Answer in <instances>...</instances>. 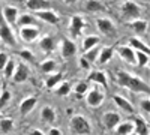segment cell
Listing matches in <instances>:
<instances>
[{"label": "cell", "instance_id": "obj_45", "mask_svg": "<svg viewBox=\"0 0 150 135\" xmlns=\"http://www.w3.org/2000/svg\"><path fill=\"white\" fill-rule=\"evenodd\" d=\"M68 2H75V0H68Z\"/></svg>", "mask_w": 150, "mask_h": 135}, {"label": "cell", "instance_id": "obj_8", "mask_svg": "<svg viewBox=\"0 0 150 135\" xmlns=\"http://www.w3.org/2000/svg\"><path fill=\"white\" fill-rule=\"evenodd\" d=\"M114 51L120 56L122 60H125L129 65H135V51L129 45H119L117 48H114Z\"/></svg>", "mask_w": 150, "mask_h": 135}, {"label": "cell", "instance_id": "obj_37", "mask_svg": "<svg viewBox=\"0 0 150 135\" xmlns=\"http://www.w3.org/2000/svg\"><path fill=\"white\" fill-rule=\"evenodd\" d=\"M11 96H12V95H11V92H9V90H6V89H5V90L2 92V95H0V110H2V108H3L9 101H11Z\"/></svg>", "mask_w": 150, "mask_h": 135}, {"label": "cell", "instance_id": "obj_29", "mask_svg": "<svg viewBox=\"0 0 150 135\" xmlns=\"http://www.w3.org/2000/svg\"><path fill=\"white\" fill-rule=\"evenodd\" d=\"M56 68H57V62L53 60V59H47L41 63V71L44 74H53Z\"/></svg>", "mask_w": 150, "mask_h": 135}, {"label": "cell", "instance_id": "obj_15", "mask_svg": "<svg viewBox=\"0 0 150 135\" xmlns=\"http://www.w3.org/2000/svg\"><path fill=\"white\" fill-rule=\"evenodd\" d=\"M112 131L117 135H131L134 132V122L132 120H120Z\"/></svg>", "mask_w": 150, "mask_h": 135}, {"label": "cell", "instance_id": "obj_9", "mask_svg": "<svg viewBox=\"0 0 150 135\" xmlns=\"http://www.w3.org/2000/svg\"><path fill=\"white\" fill-rule=\"evenodd\" d=\"M120 120H122V117H120V114L117 111H107L102 116V123H104L107 131H112Z\"/></svg>", "mask_w": 150, "mask_h": 135}, {"label": "cell", "instance_id": "obj_28", "mask_svg": "<svg viewBox=\"0 0 150 135\" xmlns=\"http://www.w3.org/2000/svg\"><path fill=\"white\" fill-rule=\"evenodd\" d=\"M99 36H95V35H90V36H86L84 38V41H83V53L84 51H87V50H90V48H93V47H98V44H99Z\"/></svg>", "mask_w": 150, "mask_h": 135}, {"label": "cell", "instance_id": "obj_24", "mask_svg": "<svg viewBox=\"0 0 150 135\" xmlns=\"http://www.w3.org/2000/svg\"><path fill=\"white\" fill-rule=\"evenodd\" d=\"M54 38L51 35H45V36H42L41 38V41H39V47H41V50L42 51H45V53H51L53 50H54Z\"/></svg>", "mask_w": 150, "mask_h": 135}, {"label": "cell", "instance_id": "obj_36", "mask_svg": "<svg viewBox=\"0 0 150 135\" xmlns=\"http://www.w3.org/2000/svg\"><path fill=\"white\" fill-rule=\"evenodd\" d=\"M87 90H89V84H87L86 81L77 83V84H75V89H74V92L77 93V96H83Z\"/></svg>", "mask_w": 150, "mask_h": 135}, {"label": "cell", "instance_id": "obj_23", "mask_svg": "<svg viewBox=\"0 0 150 135\" xmlns=\"http://www.w3.org/2000/svg\"><path fill=\"white\" fill-rule=\"evenodd\" d=\"M129 47L132 48V50H135V51H143L146 54H150V50H149L147 44L143 42L140 38H137V36H134V38L129 39Z\"/></svg>", "mask_w": 150, "mask_h": 135}, {"label": "cell", "instance_id": "obj_2", "mask_svg": "<svg viewBox=\"0 0 150 135\" xmlns=\"http://www.w3.org/2000/svg\"><path fill=\"white\" fill-rule=\"evenodd\" d=\"M69 129L72 134H78V135H86L92 132V125L84 116H74L69 122Z\"/></svg>", "mask_w": 150, "mask_h": 135}, {"label": "cell", "instance_id": "obj_40", "mask_svg": "<svg viewBox=\"0 0 150 135\" xmlns=\"http://www.w3.org/2000/svg\"><path fill=\"white\" fill-rule=\"evenodd\" d=\"M8 59H9V56H8L6 53L0 51V71L5 68V65H6V62H8Z\"/></svg>", "mask_w": 150, "mask_h": 135}, {"label": "cell", "instance_id": "obj_17", "mask_svg": "<svg viewBox=\"0 0 150 135\" xmlns=\"http://www.w3.org/2000/svg\"><path fill=\"white\" fill-rule=\"evenodd\" d=\"M36 102H38V99L35 96L24 98V99L21 101V104H20V113H21V116H27L30 111H33V108L36 107Z\"/></svg>", "mask_w": 150, "mask_h": 135}, {"label": "cell", "instance_id": "obj_14", "mask_svg": "<svg viewBox=\"0 0 150 135\" xmlns=\"http://www.w3.org/2000/svg\"><path fill=\"white\" fill-rule=\"evenodd\" d=\"M134 132L132 134H137V135H149L150 134V128H149V123L141 117H135L134 120Z\"/></svg>", "mask_w": 150, "mask_h": 135}, {"label": "cell", "instance_id": "obj_25", "mask_svg": "<svg viewBox=\"0 0 150 135\" xmlns=\"http://www.w3.org/2000/svg\"><path fill=\"white\" fill-rule=\"evenodd\" d=\"M41 119L45 122V123H54L56 122V111H54V108H51L50 105L44 107L42 108V111H41Z\"/></svg>", "mask_w": 150, "mask_h": 135}, {"label": "cell", "instance_id": "obj_35", "mask_svg": "<svg viewBox=\"0 0 150 135\" xmlns=\"http://www.w3.org/2000/svg\"><path fill=\"white\" fill-rule=\"evenodd\" d=\"M59 86V84H57ZM71 93V83H68V81H65V83H62L59 87L56 89V95H59V96H66V95H69Z\"/></svg>", "mask_w": 150, "mask_h": 135}, {"label": "cell", "instance_id": "obj_26", "mask_svg": "<svg viewBox=\"0 0 150 135\" xmlns=\"http://www.w3.org/2000/svg\"><path fill=\"white\" fill-rule=\"evenodd\" d=\"M17 23L20 24V26H38V18L33 17L32 14H21L18 15L17 18Z\"/></svg>", "mask_w": 150, "mask_h": 135}, {"label": "cell", "instance_id": "obj_20", "mask_svg": "<svg viewBox=\"0 0 150 135\" xmlns=\"http://www.w3.org/2000/svg\"><path fill=\"white\" fill-rule=\"evenodd\" d=\"M112 101H114V104L120 108V110H123L125 113H128V114H134V105L126 99V98H123V96H120V95H114V98H112Z\"/></svg>", "mask_w": 150, "mask_h": 135}, {"label": "cell", "instance_id": "obj_43", "mask_svg": "<svg viewBox=\"0 0 150 135\" xmlns=\"http://www.w3.org/2000/svg\"><path fill=\"white\" fill-rule=\"evenodd\" d=\"M27 134H30V135H42L44 131H42V129H30Z\"/></svg>", "mask_w": 150, "mask_h": 135}, {"label": "cell", "instance_id": "obj_7", "mask_svg": "<svg viewBox=\"0 0 150 135\" xmlns=\"http://www.w3.org/2000/svg\"><path fill=\"white\" fill-rule=\"evenodd\" d=\"M20 38L24 42H35L39 38V27L38 26H21L20 29Z\"/></svg>", "mask_w": 150, "mask_h": 135}, {"label": "cell", "instance_id": "obj_32", "mask_svg": "<svg viewBox=\"0 0 150 135\" xmlns=\"http://www.w3.org/2000/svg\"><path fill=\"white\" fill-rule=\"evenodd\" d=\"M147 63H149V54H146L143 51H135V65L138 68H144V66H147Z\"/></svg>", "mask_w": 150, "mask_h": 135}, {"label": "cell", "instance_id": "obj_21", "mask_svg": "<svg viewBox=\"0 0 150 135\" xmlns=\"http://www.w3.org/2000/svg\"><path fill=\"white\" fill-rule=\"evenodd\" d=\"M112 56H114V47H102L101 50H99V53H98V59L96 60L101 65H105L112 59Z\"/></svg>", "mask_w": 150, "mask_h": 135}, {"label": "cell", "instance_id": "obj_10", "mask_svg": "<svg viewBox=\"0 0 150 135\" xmlns=\"http://www.w3.org/2000/svg\"><path fill=\"white\" fill-rule=\"evenodd\" d=\"M84 26H86V21H84V18L81 15H72L71 17L69 32H71V35L74 36V38H77V36L83 32Z\"/></svg>", "mask_w": 150, "mask_h": 135}, {"label": "cell", "instance_id": "obj_19", "mask_svg": "<svg viewBox=\"0 0 150 135\" xmlns=\"http://www.w3.org/2000/svg\"><path fill=\"white\" fill-rule=\"evenodd\" d=\"M50 6H51L50 0H26V8L33 12L42 11V9H50Z\"/></svg>", "mask_w": 150, "mask_h": 135}, {"label": "cell", "instance_id": "obj_22", "mask_svg": "<svg viewBox=\"0 0 150 135\" xmlns=\"http://www.w3.org/2000/svg\"><path fill=\"white\" fill-rule=\"evenodd\" d=\"M128 26L135 32V33H138V35H143L146 30H147V21L146 20H143V18H134V20H131L129 23H128Z\"/></svg>", "mask_w": 150, "mask_h": 135}, {"label": "cell", "instance_id": "obj_3", "mask_svg": "<svg viewBox=\"0 0 150 135\" xmlns=\"http://www.w3.org/2000/svg\"><path fill=\"white\" fill-rule=\"evenodd\" d=\"M0 39H2L5 44L14 47L15 45V35L11 29V24L3 18L2 11H0Z\"/></svg>", "mask_w": 150, "mask_h": 135}, {"label": "cell", "instance_id": "obj_38", "mask_svg": "<svg viewBox=\"0 0 150 135\" xmlns=\"http://www.w3.org/2000/svg\"><path fill=\"white\" fill-rule=\"evenodd\" d=\"M20 56L24 59V60H27V62H35V56L30 50H21L20 51Z\"/></svg>", "mask_w": 150, "mask_h": 135}, {"label": "cell", "instance_id": "obj_11", "mask_svg": "<svg viewBox=\"0 0 150 135\" xmlns=\"http://www.w3.org/2000/svg\"><path fill=\"white\" fill-rule=\"evenodd\" d=\"M60 53H62V57L71 59L75 53H77V45H75L71 39L63 38L62 42H60Z\"/></svg>", "mask_w": 150, "mask_h": 135}, {"label": "cell", "instance_id": "obj_30", "mask_svg": "<svg viewBox=\"0 0 150 135\" xmlns=\"http://www.w3.org/2000/svg\"><path fill=\"white\" fill-rule=\"evenodd\" d=\"M86 8L89 9L90 12H101L105 11V5L99 0H87L86 2Z\"/></svg>", "mask_w": 150, "mask_h": 135}, {"label": "cell", "instance_id": "obj_13", "mask_svg": "<svg viewBox=\"0 0 150 135\" xmlns=\"http://www.w3.org/2000/svg\"><path fill=\"white\" fill-rule=\"evenodd\" d=\"M36 17H38V18H41V20L45 21V23H48V24H59V23H60L59 15L56 14L54 11H51V9H42V11H38V12H36Z\"/></svg>", "mask_w": 150, "mask_h": 135}, {"label": "cell", "instance_id": "obj_12", "mask_svg": "<svg viewBox=\"0 0 150 135\" xmlns=\"http://www.w3.org/2000/svg\"><path fill=\"white\" fill-rule=\"evenodd\" d=\"M30 75V71L27 68L26 63H18L15 65V71L12 74V78H14L15 83H24Z\"/></svg>", "mask_w": 150, "mask_h": 135}, {"label": "cell", "instance_id": "obj_4", "mask_svg": "<svg viewBox=\"0 0 150 135\" xmlns=\"http://www.w3.org/2000/svg\"><path fill=\"white\" fill-rule=\"evenodd\" d=\"M86 102L89 107L92 108H98V107H101L105 101V93L102 90H99V89H90V90H87L86 92Z\"/></svg>", "mask_w": 150, "mask_h": 135}, {"label": "cell", "instance_id": "obj_33", "mask_svg": "<svg viewBox=\"0 0 150 135\" xmlns=\"http://www.w3.org/2000/svg\"><path fill=\"white\" fill-rule=\"evenodd\" d=\"M15 60L14 59H8V62H6V65H5V68L2 69V72H3V75L6 77V78H11L12 77V74H14V71H15Z\"/></svg>", "mask_w": 150, "mask_h": 135}, {"label": "cell", "instance_id": "obj_41", "mask_svg": "<svg viewBox=\"0 0 150 135\" xmlns=\"http://www.w3.org/2000/svg\"><path fill=\"white\" fill-rule=\"evenodd\" d=\"M80 66H81L84 71H89V69H90V66H92V63H90L87 59L81 57V59H80Z\"/></svg>", "mask_w": 150, "mask_h": 135}, {"label": "cell", "instance_id": "obj_34", "mask_svg": "<svg viewBox=\"0 0 150 135\" xmlns=\"http://www.w3.org/2000/svg\"><path fill=\"white\" fill-rule=\"evenodd\" d=\"M98 53H99V48L93 47V48H90V50L84 51L83 57H84V59H87L90 63H95V62H96V59H98Z\"/></svg>", "mask_w": 150, "mask_h": 135}, {"label": "cell", "instance_id": "obj_31", "mask_svg": "<svg viewBox=\"0 0 150 135\" xmlns=\"http://www.w3.org/2000/svg\"><path fill=\"white\" fill-rule=\"evenodd\" d=\"M14 128V120L11 117H0V131L3 134H9Z\"/></svg>", "mask_w": 150, "mask_h": 135}, {"label": "cell", "instance_id": "obj_5", "mask_svg": "<svg viewBox=\"0 0 150 135\" xmlns=\"http://www.w3.org/2000/svg\"><path fill=\"white\" fill-rule=\"evenodd\" d=\"M122 9V14L123 17H126L129 20H134V18H138L140 14H141V8L140 5L134 2V0H126V2H123V5L120 6Z\"/></svg>", "mask_w": 150, "mask_h": 135}, {"label": "cell", "instance_id": "obj_42", "mask_svg": "<svg viewBox=\"0 0 150 135\" xmlns=\"http://www.w3.org/2000/svg\"><path fill=\"white\" fill-rule=\"evenodd\" d=\"M47 134H50V135H60V134H62V131H60L59 128H50Z\"/></svg>", "mask_w": 150, "mask_h": 135}, {"label": "cell", "instance_id": "obj_1", "mask_svg": "<svg viewBox=\"0 0 150 135\" xmlns=\"http://www.w3.org/2000/svg\"><path fill=\"white\" fill-rule=\"evenodd\" d=\"M116 81H117L119 86H122V87H128L134 93H143V95H149L150 93L149 84L144 80H141L140 77L132 75L131 72L117 71L116 72Z\"/></svg>", "mask_w": 150, "mask_h": 135}, {"label": "cell", "instance_id": "obj_16", "mask_svg": "<svg viewBox=\"0 0 150 135\" xmlns=\"http://www.w3.org/2000/svg\"><path fill=\"white\" fill-rule=\"evenodd\" d=\"M0 11H2L3 18H5L9 24H15V23H17V18H18V15H20L18 8H15V6H3V9H0Z\"/></svg>", "mask_w": 150, "mask_h": 135}, {"label": "cell", "instance_id": "obj_44", "mask_svg": "<svg viewBox=\"0 0 150 135\" xmlns=\"http://www.w3.org/2000/svg\"><path fill=\"white\" fill-rule=\"evenodd\" d=\"M111 2H114V3H117V2H122V0H111Z\"/></svg>", "mask_w": 150, "mask_h": 135}, {"label": "cell", "instance_id": "obj_27", "mask_svg": "<svg viewBox=\"0 0 150 135\" xmlns=\"http://www.w3.org/2000/svg\"><path fill=\"white\" fill-rule=\"evenodd\" d=\"M62 78H63V74H62V72H56V74H53V75H50L45 80V87L50 89V90L54 89L59 83H62Z\"/></svg>", "mask_w": 150, "mask_h": 135}, {"label": "cell", "instance_id": "obj_39", "mask_svg": "<svg viewBox=\"0 0 150 135\" xmlns=\"http://www.w3.org/2000/svg\"><path fill=\"white\" fill-rule=\"evenodd\" d=\"M147 96H149V95H146V98H144V99H141V101H140L141 110H143L144 113H150V99H149Z\"/></svg>", "mask_w": 150, "mask_h": 135}, {"label": "cell", "instance_id": "obj_18", "mask_svg": "<svg viewBox=\"0 0 150 135\" xmlns=\"http://www.w3.org/2000/svg\"><path fill=\"white\" fill-rule=\"evenodd\" d=\"M89 81H93L99 86H102L104 89H108V80H107V74L102 71H92L89 74Z\"/></svg>", "mask_w": 150, "mask_h": 135}, {"label": "cell", "instance_id": "obj_6", "mask_svg": "<svg viewBox=\"0 0 150 135\" xmlns=\"http://www.w3.org/2000/svg\"><path fill=\"white\" fill-rule=\"evenodd\" d=\"M96 26H98V30L101 32L102 35L108 36V38H112L116 35V24L112 23L110 18H96Z\"/></svg>", "mask_w": 150, "mask_h": 135}]
</instances>
